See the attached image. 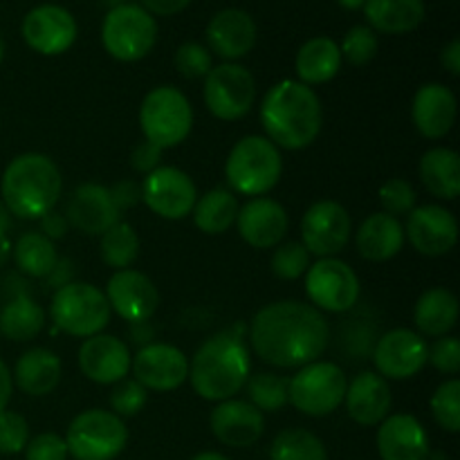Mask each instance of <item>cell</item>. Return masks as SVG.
Masks as SVG:
<instances>
[{
  "mask_svg": "<svg viewBox=\"0 0 460 460\" xmlns=\"http://www.w3.org/2000/svg\"><path fill=\"white\" fill-rule=\"evenodd\" d=\"M380 202L385 207V214L398 218V216L411 214L416 207V191L407 180L391 178L380 187Z\"/></svg>",
  "mask_w": 460,
  "mask_h": 460,
  "instance_id": "bcb514c9",
  "label": "cell"
},
{
  "mask_svg": "<svg viewBox=\"0 0 460 460\" xmlns=\"http://www.w3.org/2000/svg\"><path fill=\"white\" fill-rule=\"evenodd\" d=\"M377 48H380V40H377V34L371 27L353 25L340 43L341 61H349L350 66L362 67L376 58Z\"/></svg>",
  "mask_w": 460,
  "mask_h": 460,
  "instance_id": "ab89813d",
  "label": "cell"
},
{
  "mask_svg": "<svg viewBox=\"0 0 460 460\" xmlns=\"http://www.w3.org/2000/svg\"><path fill=\"white\" fill-rule=\"evenodd\" d=\"M130 340H133L135 346H148L153 344L155 340V331L148 322H139V323H130Z\"/></svg>",
  "mask_w": 460,
  "mask_h": 460,
  "instance_id": "9f6ffc18",
  "label": "cell"
},
{
  "mask_svg": "<svg viewBox=\"0 0 460 460\" xmlns=\"http://www.w3.org/2000/svg\"><path fill=\"white\" fill-rule=\"evenodd\" d=\"M270 460H328L326 445L313 431L290 427L274 436Z\"/></svg>",
  "mask_w": 460,
  "mask_h": 460,
  "instance_id": "74e56055",
  "label": "cell"
},
{
  "mask_svg": "<svg viewBox=\"0 0 460 460\" xmlns=\"http://www.w3.org/2000/svg\"><path fill=\"white\" fill-rule=\"evenodd\" d=\"M209 427L218 443L234 449H245L261 440L265 431V418L254 404L232 398L216 404L209 416Z\"/></svg>",
  "mask_w": 460,
  "mask_h": 460,
  "instance_id": "7402d4cb",
  "label": "cell"
},
{
  "mask_svg": "<svg viewBox=\"0 0 460 460\" xmlns=\"http://www.w3.org/2000/svg\"><path fill=\"white\" fill-rule=\"evenodd\" d=\"M133 364L128 346L112 335L88 337L79 349V368L94 385H117L126 380Z\"/></svg>",
  "mask_w": 460,
  "mask_h": 460,
  "instance_id": "603a6c76",
  "label": "cell"
},
{
  "mask_svg": "<svg viewBox=\"0 0 460 460\" xmlns=\"http://www.w3.org/2000/svg\"><path fill=\"white\" fill-rule=\"evenodd\" d=\"M256 36L259 30L254 18L238 7L220 9L218 13H214L205 31L207 49L227 63L247 57L254 49Z\"/></svg>",
  "mask_w": 460,
  "mask_h": 460,
  "instance_id": "ffe728a7",
  "label": "cell"
},
{
  "mask_svg": "<svg viewBox=\"0 0 460 460\" xmlns=\"http://www.w3.org/2000/svg\"><path fill=\"white\" fill-rule=\"evenodd\" d=\"M22 454H25V460H67L70 456L66 438L54 431H45V434L30 438Z\"/></svg>",
  "mask_w": 460,
  "mask_h": 460,
  "instance_id": "7dc6e473",
  "label": "cell"
},
{
  "mask_svg": "<svg viewBox=\"0 0 460 460\" xmlns=\"http://www.w3.org/2000/svg\"><path fill=\"white\" fill-rule=\"evenodd\" d=\"M364 18L373 31L409 34L425 22V0H367Z\"/></svg>",
  "mask_w": 460,
  "mask_h": 460,
  "instance_id": "f546056e",
  "label": "cell"
},
{
  "mask_svg": "<svg viewBox=\"0 0 460 460\" xmlns=\"http://www.w3.org/2000/svg\"><path fill=\"white\" fill-rule=\"evenodd\" d=\"M331 326L322 310L304 301H274L254 314L250 344L263 362L279 368H301L317 362L328 349Z\"/></svg>",
  "mask_w": 460,
  "mask_h": 460,
  "instance_id": "6da1fadb",
  "label": "cell"
},
{
  "mask_svg": "<svg viewBox=\"0 0 460 460\" xmlns=\"http://www.w3.org/2000/svg\"><path fill=\"white\" fill-rule=\"evenodd\" d=\"M458 103L456 94L443 84H425L413 97L411 115L418 133L427 139H440L454 128Z\"/></svg>",
  "mask_w": 460,
  "mask_h": 460,
  "instance_id": "484cf974",
  "label": "cell"
},
{
  "mask_svg": "<svg viewBox=\"0 0 460 460\" xmlns=\"http://www.w3.org/2000/svg\"><path fill=\"white\" fill-rule=\"evenodd\" d=\"M175 67L184 79H205L214 67V58L207 45L196 43V40H187L175 52Z\"/></svg>",
  "mask_w": 460,
  "mask_h": 460,
  "instance_id": "7bdbcfd3",
  "label": "cell"
},
{
  "mask_svg": "<svg viewBox=\"0 0 460 460\" xmlns=\"http://www.w3.org/2000/svg\"><path fill=\"white\" fill-rule=\"evenodd\" d=\"M429 452V436L416 416L394 413L380 422L377 454L382 460H427Z\"/></svg>",
  "mask_w": 460,
  "mask_h": 460,
  "instance_id": "d4e9b609",
  "label": "cell"
},
{
  "mask_svg": "<svg viewBox=\"0 0 460 460\" xmlns=\"http://www.w3.org/2000/svg\"><path fill=\"white\" fill-rule=\"evenodd\" d=\"M427 362L434 364V368H438L440 373H447V376H456L460 371V341L458 337H438L434 341V346L429 349V358Z\"/></svg>",
  "mask_w": 460,
  "mask_h": 460,
  "instance_id": "c3c4849f",
  "label": "cell"
},
{
  "mask_svg": "<svg viewBox=\"0 0 460 460\" xmlns=\"http://www.w3.org/2000/svg\"><path fill=\"white\" fill-rule=\"evenodd\" d=\"M350 234V214L335 200L314 202L301 218V245L319 259H331L346 250Z\"/></svg>",
  "mask_w": 460,
  "mask_h": 460,
  "instance_id": "5bb4252c",
  "label": "cell"
},
{
  "mask_svg": "<svg viewBox=\"0 0 460 460\" xmlns=\"http://www.w3.org/2000/svg\"><path fill=\"white\" fill-rule=\"evenodd\" d=\"M99 254H102L103 263L115 270V272L128 270L139 256V236L133 225L119 220L106 234H102Z\"/></svg>",
  "mask_w": 460,
  "mask_h": 460,
  "instance_id": "8d00e7d4",
  "label": "cell"
},
{
  "mask_svg": "<svg viewBox=\"0 0 460 460\" xmlns=\"http://www.w3.org/2000/svg\"><path fill=\"white\" fill-rule=\"evenodd\" d=\"M250 377V349L243 328L234 326L209 337L189 364L193 391L209 402H225L241 394Z\"/></svg>",
  "mask_w": 460,
  "mask_h": 460,
  "instance_id": "3957f363",
  "label": "cell"
},
{
  "mask_svg": "<svg viewBox=\"0 0 460 460\" xmlns=\"http://www.w3.org/2000/svg\"><path fill=\"white\" fill-rule=\"evenodd\" d=\"M61 191V171L43 153H22L13 157L0 180L3 205L21 220L43 218L57 207Z\"/></svg>",
  "mask_w": 460,
  "mask_h": 460,
  "instance_id": "277c9868",
  "label": "cell"
},
{
  "mask_svg": "<svg viewBox=\"0 0 460 460\" xmlns=\"http://www.w3.org/2000/svg\"><path fill=\"white\" fill-rule=\"evenodd\" d=\"M404 238H409L413 250L425 256L449 254L458 243L456 216L440 205L413 207Z\"/></svg>",
  "mask_w": 460,
  "mask_h": 460,
  "instance_id": "d6986e66",
  "label": "cell"
},
{
  "mask_svg": "<svg viewBox=\"0 0 460 460\" xmlns=\"http://www.w3.org/2000/svg\"><path fill=\"white\" fill-rule=\"evenodd\" d=\"M337 3H340V7H344L346 12H358V9L364 7L367 0H337Z\"/></svg>",
  "mask_w": 460,
  "mask_h": 460,
  "instance_id": "91938a15",
  "label": "cell"
},
{
  "mask_svg": "<svg viewBox=\"0 0 460 460\" xmlns=\"http://www.w3.org/2000/svg\"><path fill=\"white\" fill-rule=\"evenodd\" d=\"M12 389H13V380H12V371H9L7 364L0 359V411H4L12 400Z\"/></svg>",
  "mask_w": 460,
  "mask_h": 460,
  "instance_id": "6f0895ef",
  "label": "cell"
},
{
  "mask_svg": "<svg viewBox=\"0 0 460 460\" xmlns=\"http://www.w3.org/2000/svg\"><path fill=\"white\" fill-rule=\"evenodd\" d=\"M139 3L151 16H175L184 12L193 0H139Z\"/></svg>",
  "mask_w": 460,
  "mask_h": 460,
  "instance_id": "db71d44e",
  "label": "cell"
},
{
  "mask_svg": "<svg viewBox=\"0 0 460 460\" xmlns=\"http://www.w3.org/2000/svg\"><path fill=\"white\" fill-rule=\"evenodd\" d=\"M66 445L75 460H115L128 445V429L112 411L88 409L70 422Z\"/></svg>",
  "mask_w": 460,
  "mask_h": 460,
  "instance_id": "9c48e42d",
  "label": "cell"
},
{
  "mask_svg": "<svg viewBox=\"0 0 460 460\" xmlns=\"http://www.w3.org/2000/svg\"><path fill=\"white\" fill-rule=\"evenodd\" d=\"M431 413L434 420L449 434L460 429V382L456 377L443 382L431 395Z\"/></svg>",
  "mask_w": 460,
  "mask_h": 460,
  "instance_id": "60d3db41",
  "label": "cell"
},
{
  "mask_svg": "<svg viewBox=\"0 0 460 460\" xmlns=\"http://www.w3.org/2000/svg\"><path fill=\"white\" fill-rule=\"evenodd\" d=\"M12 256L18 272L30 279H45L58 261L54 241L40 232H25L18 236L12 247Z\"/></svg>",
  "mask_w": 460,
  "mask_h": 460,
  "instance_id": "d590c367",
  "label": "cell"
},
{
  "mask_svg": "<svg viewBox=\"0 0 460 460\" xmlns=\"http://www.w3.org/2000/svg\"><path fill=\"white\" fill-rule=\"evenodd\" d=\"M103 3H108L111 7H117V4H124V3H128V0H103Z\"/></svg>",
  "mask_w": 460,
  "mask_h": 460,
  "instance_id": "be15d7a7",
  "label": "cell"
},
{
  "mask_svg": "<svg viewBox=\"0 0 460 460\" xmlns=\"http://www.w3.org/2000/svg\"><path fill=\"white\" fill-rule=\"evenodd\" d=\"M305 292L317 310L349 313L359 299V279L349 263L337 256L310 263L305 272Z\"/></svg>",
  "mask_w": 460,
  "mask_h": 460,
  "instance_id": "7c38bea8",
  "label": "cell"
},
{
  "mask_svg": "<svg viewBox=\"0 0 460 460\" xmlns=\"http://www.w3.org/2000/svg\"><path fill=\"white\" fill-rule=\"evenodd\" d=\"M420 180L427 191L443 200H456L460 193V157L452 148H431L420 160Z\"/></svg>",
  "mask_w": 460,
  "mask_h": 460,
  "instance_id": "d6a6232c",
  "label": "cell"
},
{
  "mask_svg": "<svg viewBox=\"0 0 460 460\" xmlns=\"http://www.w3.org/2000/svg\"><path fill=\"white\" fill-rule=\"evenodd\" d=\"M40 223V234L48 236L49 241H61V238L67 236V229H70V223H67L66 216L61 211H48L43 218H39Z\"/></svg>",
  "mask_w": 460,
  "mask_h": 460,
  "instance_id": "f5cc1de1",
  "label": "cell"
},
{
  "mask_svg": "<svg viewBox=\"0 0 460 460\" xmlns=\"http://www.w3.org/2000/svg\"><path fill=\"white\" fill-rule=\"evenodd\" d=\"M427 460H447V454H440V452H429V458Z\"/></svg>",
  "mask_w": 460,
  "mask_h": 460,
  "instance_id": "6125c7cd",
  "label": "cell"
},
{
  "mask_svg": "<svg viewBox=\"0 0 460 460\" xmlns=\"http://www.w3.org/2000/svg\"><path fill=\"white\" fill-rule=\"evenodd\" d=\"M261 124L265 128V137L274 146L301 151L322 133V102L310 85L286 79L265 93L261 103Z\"/></svg>",
  "mask_w": 460,
  "mask_h": 460,
  "instance_id": "7a4b0ae2",
  "label": "cell"
},
{
  "mask_svg": "<svg viewBox=\"0 0 460 460\" xmlns=\"http://www.w3.org/2000/svg\"><path fill=\"white\" fill-rule=\"evenodd\" d=\"M45 328V310L30 295H16L0 310V335L12 341H30Z\"/></svg>",
  "mask_w": 460,
  "mask_h": 460,
  "instance_id": "836d02e7",
  "label": "cell"
},
{
  "mask_svg": "<svg viewBox=\"0 0 460 460\" xmlns=\"http://www.w3.org/2000/svg\"><path fill=\"white\" fill-rule=\"evenodd\" d=\"M238 200L227 189H211L193 205V223L202 234L220 236L227 232L238 216Z\"/></svg>",
  "mask_w": 460,
  "mask_h": 460,
  "instance_id": "e575fe53",
  "label": "cell"
},
{
  "mask_svg": "<svg viewBox=\"0 0 460 460\" xmlns=\"http://www.w3.org/2000/svg\"><path fill=\"white\" fill-rule=\"evenodd\" d=\"M9 227H12V214H9L7 207L0 202V234H3V236H7Z\"/></svg>",
  "mask_w": 460,
  "mask_h": 460,
  "instance_id": "680465c9",
  "label": "cell"
},
{
  "mask_svg": "<svg viewBox=\"0 0 460 460\" xmlns=\"http://www.w3.org/2000/svg\"><path fill=\"white\" fill-rule=\"evenodd\" d=\"M418 335L445 337L458 322V299L447 288H431L422 292L413 310Z\"/></svg>",
  "mask_w": 460,
  "mask_h": 460,
  "instance_id": "1f68e13d",
  "label": "cell"
},
{
  "mask_svg": "<svg viewBox=\"0 0 460 460\" xmlns=\"http://www.w3.org/2000/svg\"><path fill=\"white\" fill-rule=\"evenodd\" d=\"M103 295L111 310H115L128 323L148 322L160 305V292L155 283L146 274L130 268L112 274Z\"/></svg>",
  "mask_w": 460,
  "mask_h": 460,
  "instance_id": "ac0fdd59",
  "label": "cell"
},
{
  "mask_svg": "<svg viewBox=\"0 0 460 460\" xmlns=\"http://www.w3.org/2000/svg\"><path fill=\"white\" fill-rule=\"evenodd\" d=\"M429 346L425 337L409 328H394L377 340L373 349L377 376L389 380H409L425 368Z\"/></svg>",
  "mask_w": 460,
  "mask_h": 460,
  "instance_id": "2e32d148",
  "label": "cell"
},
{
  "mask_svg": "<svg viewBox=\"0 0 460 460\" xmlns=\"http://www.w3.org/2000/svg\"><path fill=\"white\" fill-rule=\"evenodd\" d=\"M191 460H229V458L223 456V454H218V452H200V454H196Z\"/></svg>",
  "mask_w": 460,
  "mask_h": 460,
  "instance_id": "94428289",
  "label": "cell"
},
{
  "mask_svg": "<svg viewBox=\"0 0 460 460\" xmlns=\"http://www.w3.org/2000/svg\"><path fill=\"white\" fill-rule=\"evenodd\" d=\"M142 200L148 209L166 220H182L193 211L198 191L193 180L175 166H157L144 178Z\"/></svg>",
  "mask_w": 460,
  "mask_h": 460,
  "instance_id": "9a60e30c",
  "label": "cell"
},
{
  "mask_svg": "<svg viewBox=\"0 0 460 460\" xmlns=\"http://www.w3.org/2000/svg\"><path fill=\"white\" fill-rule=\"evenodd\" d=\"M274 277L283 279V281H295V279L304 277L310 268V254L301 243H286V245H277L272 261H270Z\"/></svg>",
  "mask_w": 460,
  "mask_h": 460,
  "instance_id": "b9f144b4",
  "label": "cell"
},
{
  "mask_svg": "<svg viewBox=\"0 0 460 460\" xmlns=\"http://www.w3.org/2000/svg\"><path fill=\"white\" fill-rule=\"evenodd\" d=\"M148 391L137 380L117 382L111 391V409L119 418H133L146 407Z\"/></svg>",
  "mask_w": 460,
  "mask_h": 460,
  "instance_id": "ee69618b",
  "label": "cell"
},
{
  "mask_svg": "<svg viewBox=\"0 0 460 460\" xmlns=\"http://www.w3.org/2000/svg\"><path fill=\"white\" fill-rule=\"evenodd\" d=\"M3 58H4V40L3 36H0V63H3Z\"/></svg>",
  "mask_w": 460,
  "mask_h": 460,
  "instance_id": "e7e4bbea",
  "label": "cell"
},
{
  "mask_svg": "<svg viewBox=\"0 0 460 460\" xmlns=\"http://www.w3.org/2000/svg\"><path fill=\"white\" fill-rule=\"evenodd\" d=\"M139 126H142L144 139L155 146H178L191 133V103L173 85L153 88L139 106Z\"/></svg>",
  "mask_w": 460,
  "mask_h": 460,
  "instance_id": "ba28073f",
  "label": "cell"
},
{
  "mask_svg": "<svg viewBox=\"0 0 460 460\" xmlns=\"http://www.w3.org/2000/svg\"><path fill=\"white\" fill-rule=\"evenodd\" d=\"M63 376L61 359L48 349H30L18 358L12 380L22 394L31 398L52 394Z\"/></svg>",
  "mask_w": 460,
  "mask_h": 460,
  "instance_id": "f1b7e54d",
  "label": "cell"
},
{
  "mask_svg": "<svg viewBox=\"0 0 460 460\" xmlns=\"http://www.w3.org/2000/svg\"><path fill=\"white\" fill-rule=\"evenodd\" d=\"M288 385L290 380L277 373H256L247 377V395L261 413H274L288 404Z\"/></svg>",
  "mask_w": 460,
  "mask_h": 460,
  "instance_id": "f35d334b",
  "label": "cell"
},
{
  "mask_svg": "<svg viewBox=\"0 0 460 460\" xmlns=\"http://www.w3.org/2000/svg\"><path fill=\"white\" fill-rule=\"evenodd\" d=\"M346 373L335 362H310L301 367L288 385V402L313 418L331 416L344 402Z\"/></svg>",
  "mask_w": 460,
  "mask_h": 460,
  "instance_id": "30bf717a",
  "label": "cell"
},
{
  "mask_svg": "<svg viewBox=\"0 0 460 460\" xmlns=\"http://www.w3.org/2000/svg\"><path fill=\"white\" fill-rule=\"evenodd\" d=\"M391 386L382 376L371 371H364L349 382L344 395L346 411L350 420L362 427L380 425L391 411Z\"/></svg>",
  "mask_w": 460,
  "mask_h": 460,
  "instance_id": "4316f807",
  "label": "cell"
},
{
  "mask_svg": "<svg viewBox=\"0 0 460 460\" xmlns=\"http://www.w3.org/2000/svg\"><path fill=\"white\" fill-rule=\"evenodd\" d=\"M22 40L30 49L43 57H58L75 45L79 25L70 9L57 3L36 4L21 22Z\"/></svg>",
  "mask_w": 460,
  "mask_h": 460,
  "instance_id": "4fadbf2b",
  "label": "cell"
},
{
  "mask_svg": "<svg viewBox=\"0 0 460 460\" xmlns=\"http://www.w3.org/2000/svg\"><path fill=\"white\" fill-rule=\"evenodd\" d=\"M111 305L106 295L93 283L72 281L70 286L54 292L49 304V317L58 331L72 337L99 335L111 322Z\"/></svg>",
  "mask_w": 460,
  "mask_h": 460,
  "instance_id": "52a82bcc",
  "label": "cell"
},
{
  "mask_svg": "<svg viewBox=\"0 0 460 460\" xmlns=\"http://www.w3.org/2000/svg\"><path fill=\"white\" fill-rule=\"evenodd\" d=\"M133 380L146 391H173L189 380V359L180 349L162 341L144 346L133 358Z\"/></svg>",
  "mask_w": 460,
  "mask_h": 460,
  "instance_id": "e0dca14e",
  "label": "cell"
},
{
  "mask_svg": "<svg viewBox=\"0 0 460 460\" xmlns=\"http://www.w3.org/2000/svg\"><path fill=\"white\" fill-rule=\"evenodd\" d=\"M341 67L340 43L331 36H314L308 39L296 52L295 70L299 81L305 85L328 84L335 79Z\"/></svg>",
  "mask_w": 460,
  "mask_h": 460,
  "instance_id": "4dcf8cb0",
  "label": "cell"
},
{
  "mask_svg": "<svg viewBox=\"0 0 460 460\" xmlns=\"http://www.w3.org/2000/svg\"><path fill=\"white\" fill-rule=\"evenodd\" d=\"M108 189H111L112 202H115V207L119 209V214L133 209V207L142 200V187H139L135 180H119V182H115Z\"/></svg>",
  "mask_w": 460,
  "mask_h": 460,
  "instance_id": "f907efd6",
  "label": "cell"
},
{
  "mask_svg": "<svg viewBox=\"0 0 460 460\" xmlns=\"http://www.w3.org/2000/svg\"><path fill=\"white\" fill-rule=\"evenodd\" d=\"M283 173L279 148L263 135H247L234 144L225 164L232 193L261 198L272 191Z\"/></svg>",
  "mask_w": 460,
  "mask_h": 460,
  "instance_id": "5b68a950",
  "label": "cell"
},
{
  "mask_svg": "<svg viewBox=\"0 0 460 460\" xmlns=\"http://www.w3.org/2000/svg\"><path fill=\"white\" fill-rule=\"evenodd\" d=\"M162 153H164V148L155 146L153 142L144 139V142L137 144V146L133 148V153H130V166H133L137 173L148 175L151 171H155L157 166H160Z\"/></svg>",
  "mask_w": 460,
  "mask_h": 460,
  "instance_id": "681fc988",
  "label": "cell"
},
{
  "mask_svg": "<svg viewBox=\"0 0 460 460\" xmlns=\"http://www.w3.org/2000/svg\"><path fill=\"white\" fill-rule=\"evenodd\" d=\"M205 103L214 117L238 121L256 102L254 75L238 63H220L205 76Z\"/></svg>",
  "mask_w": 460,
  "mask_h": 460,
  "instance_id": "8fae6325",
  "label": "cell"
},
{
  "mask_svg": "<svg viewBox=\"0 0 460 460\" xmlns=\"http://www.w3.org/2000/svg\"><path fill=\"white\" fill-rule=\"evenodd\" d=\"M157 43L155 16L142 4L124 3L108 9L102 22V45L115 61L135 63L151 54Z\"/></svg>",
  "mask_w": 460,
  "mask_h": 460,
  "instance_id": "8992f818",
  "label": "cell"
},
{
  "mask_svg": "<svg viewBox=\"0 0 460 460\" xmlns=\"http://www.w3.org/2000/svg\"><path fill=\"white\" fill-rule=\"evenodd\" d=\"M355 247L359 256L373 263H385L400 254L404 247V227L398 218L385 214H371L355 234Z\"/></svg>",
  "mask_w": 460,
  "mask_h": 460,
  "instance_id": "83f0119b",
  "label": "cell"
},
{
  "mask_svg": "<svg viewBox=\"0 0 460 460\" xmlns=\"http://www.w3.org/2000/svg\"><path fill=\"white\" fill-rule=\"evenodd\" d=\"M440 63L452 76L460 75V40L452 39L440 52Z\"/></svg>",
  "mask_w": 460,
  "mask_h": 460,
  "instance_id": "11a10c76",
  "label": "cell"
},
{
  "mask_svg": "<svg viewBox=\"0 0 460 460\" xmlns=\"http://www.w3.org/2000/svg\"><path fill=\"white\" fill-rule=\"evenodd\" d=\"M238 234L247 245L256 250H270V247L281 245L286 238L290 220L281 202L272 198H252L250 202L238 209L236 216Z\"/></svg>",
  "mask_w": 460,
  "mask_h": 460,
  "instance_id": "cb8c5ba5",
  "label": "cell"
},
{
  "mask_svg": "<svg viewBox=\"0 0 460 460\" xmlns=\"http://www.w3.org/2000/svg\"><path fill=\"white\" fill-rule=\"evenodd\" d=\"M66 218L79 232L88 236H102L115 223H119L121 214L115 207L111 189L97 182H85L72 191L66 207Z\"/></svg>",
  "mask_w": 460,
  "mask_h": 460,
  "instance_id": "44dd1931",
  "label": "cell"
},
{
  "mask_svg": "<svg viewBox=\"0 0 460 460\" xmlns=\"http://www.w3.org/2000/svg\"><path fill=\"white\" fill-rule=\"evenodd\" d=\"M27 443H30V425L25 418L7 409L0 411V454L3 456L22 454Z\"/></svg>",
  "mask_w": 460,
  "mask_h": 460,
  "instance_id": "f6af8a7d",
  "label": "cell"
},
{
  "mask_svg": "<svg viewBox=\"0 0 460 460\" xmlns=\"http://www.w3.org/2000/svg\"><path fill=\"white\" fill-rule=\"evenodd\" d=\"M75 261L72 259H58L57 265L52 268V272L48 274V277L43 279L45 281V288H49V290H61V288L70 286L72 281H75Z\"/></svg>",
  "mask_w": 460,
  "mask_h": 460,
  "instance_id": "816d5d0a",
  "label": "cell"
}]
</instances>
